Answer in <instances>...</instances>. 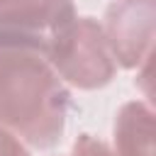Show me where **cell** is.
I'll return each instance as SVG.
<instances>
[{
    "label": "cell",
    "instance_id": "obj_2",
    "mask_svg": "<svg viewBox=\"0 0 156 156\" xmlns=\"http://www.w3.org/2000/svg\"><path fill=\"white\" fill-rule=\"evenodd\" d=\"M46 61L68 88L78 90H98L110 85L119 68L100 20L88 15L73 20V24L49 49Z\"/></svg>",
    "mask_w": 156,
    "mask_h": 156
},
{
    "label": "cell",
    "instance_id": "obj_1",
    "mask_svg": "<svg viewBox=\"0 0 156 156\" xmlns=\"http://www.w3.org/2000/svg\"><path fill=\"white\" fill-rule=\"evenodd\" d=\"M71 88L46 56L0 49V124L29 149H54L66 132Z\"/></svg>",
    "mask_w": 156,
    "mask_h": 156
},
{
    "label": "cell",
    "instance_id": "obj_3",
    "mask_svg": "<svg viewBox=\"0 0 156 156\" xmlns=\"http://www.w3.org/2000/svg\"><path fill=\"white\" fill-rule=\"evenodd\" d=\"M76 17L73 0H0V49L46 56Z\"/></svg>",
    "mask_w": 156,
    "mask_h": 156
},
{
    "label": "cell",
    "instance_id": "obj_7",
    "mask_svg": "<svg viewBox=\"0 0 156 156\" xmlns=\"http://www.w3.org/2000/svg\"><path fill=\"white\" fill-rule=\"evenodd\" d=\"M0 156H32V149L7 127L0 124Z\"/></svg>",
    "mask_w": 156,
    "mask_h": 156
},
{
    "label": "cell",
    "instance_id": "obj_6",
    "mask_svg": "<svg viewBox=\"0 0 156 156\" xmlns=\"http://www.w3.org/2000/svg\"><path fill=\"white\" fill-rule=\"evenodd\" d=\"M68 156H115V151H112V146H110L107 141H102L100 136H93V134L83 132V134L76 136Z\"/></svg>",
    "mask_w": 156,
    "mask_h": 156
},
{
    "label": "cell",
    "instance_id": "obj_5",
    "mask_svg": "<svg viewBox=\"0 0 156 156\" xmlns=\"http://www.w3.org/2000/svg\"><path fill=\"white\" fill-rule=\"evenodd\" d=\"M154 136V107L149 100H129L117 110L110 144L115 156H156Z\"/></svg>",
    "mask_w": 156,
    "mask_h": 156
},
{
    "label": "cell",
    "instance_id": "obj_4",
    "mask_svg": "<svg viewBox=\"0 0 156 156\" xmlns=\"http://www.w3.org/2000/svg\"><path fill=\"white\" fill-rule=\"evenodd\" d=\"M100 24L117 66L134 71L154 56L156 0H112Z\"/></svg>",
    "mask_w": 156,
    "mask_h": 156
}]
</instances>
